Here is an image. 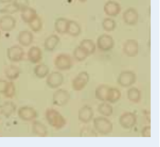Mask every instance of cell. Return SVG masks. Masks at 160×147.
<instances>
[{
	"label": "cell",
	"mask_w": 160,
	"mask_h": 147,
	"mask_svg": "<svg viewBox=\"0 0 160 147\" xmlns=\"http://www.w3.org/2000/svg\"><path fill=\"white\" fill-rule=\"evenodd\" d=\"M113 88L106 85H100L96 89L95 96L98 100L103 102H109L112 93Z\"/></svg>",
	"instance_id": "cell-9"
},
{
	"label": "cell",
	"mask_w": 160,
	"mask_h": 147,
	"mask_svg": "<svg viewBox=\"0 0 160 147\" xmlns=\"http://www.w3.org/2000/svg\"><path fill=\"white\" fill-rule=\"evenodd\" d=\"M79 46H81L87 53L88 56L93 55L96 50V44L92 39H83L79 44Z\"/></svg>",
	"instance_id": "cell-25"
},
{
	"label": "cell",
	"mask_w": 160,
	"mask_h": 147,
	"mask_svg": "<svg viewBox=\"0 0 160 147\" xmlns=\"http://www.w3.org/2000/svg\"><path fill=\"white\" fill-rule=\"evenodd\" d=\"M116 22L112 18H105L102 22V27L107 32H113L116 29Z\"/></svg>",
	"instance_id": "cell-31"
},
{
	"label": "cell",
	"mask_w": 160,
	"mask_h": 147,
	"mask_svg": "<svg viewBox=\"0 0 160 147\" xmlns=\"http://www.w3.org/2000/svg\"><path fill=\"white\" fill-rule=\"evenodd\" d=\"M28 25L32 31L35 33H38L41 31L43 27L42 21L39 16H38L36 19H34L32 22L28 23Z\"/></svg>",
	"instance_id": "cell-33"
},
{
	"label": "cell",
	"mask_w": 160,
	"mask_h": 147,
	"mask_svg": "<svg viewBox=\"0 0 160 147\" xmlns=\"http://www.w3.org/2000/svg\"><path fill=\"white\" fill-rule=\"evenodd\" d=\"M136 75L132 71H124L118 77V84L123 87H131L136 81Z\"/></svg>",
	"instance_id": "cell-3"
},
{
	"label": "cell",
	"mask_w": 160,
	"mask_h": 147,
	"mask_svg": "<svg viewBox=\"0 0 160 147\" xmlns=\"http://www.w3.org/2000/svg\"><path fill=\"white\" fill-rule=\"evenodd\" d=\"M54 64L56 67L60 71H68L72 67V60L69 55L62 53L55 59Z\"/></svg>",
	"instance_id": "cell-4"
},
{
	"label": "cell",
	"mask_w": 160,
	"mask_h": 147,
	"mask_svg": "<svg viewBox=\"0 0 160 147\" xmlns=\"http://www.w3.org/2000/svg\"><path fill=\"white\" fill-rule=\"evenodd\" d=\"M115 42L113 38L108 34H102L98 38L97 47L103 51H108L114 47Z\"/></svg>",
	"instance_id": "cell-6"
},
{
	"label": "cell",
	"mask_w": 160,
	"mask_h": 147,
	"mask_svg": "<svg viewBox=\"0 0 160 147\" xmlns=\"http://www.w3.org/2000/svg\"><path fill=\"white\" fill-rule=\"evenodd\" d=\"M89 80V74L86 71L79 73L72 81V87L74 91H80L86 87Z\"/></svg>",
	"instance_id": "cell-7"
},
{
	"label": "cell",
	"mask_w": 160,
	"mask_h": 147,
	"mask_svg": "<svg viewBox=\"0 0 160 147\" xmlns=\"http://www.w3.org/2000/svg\"><path fill=\"white\" fill-rule=\"evenodd\" d=\"M12 0H0V3H9L11 2Z\"/></svg>",
	"instance_id": "cell-41"
},
{
	"label": "cell",
	"mask_w": 160,
	"mask_h": 147,
	"mask_svg": "<svg viewBox=\"0 0 160 147\" xmlns=\"http://www.w3.org/2000/svg\"><path fill=\"white\" fill-rule=\"evenodd\" d=\"M98 112L103 116H109L112 115L113 113V109L112 106L108 103L107 102H103L99 104L98 106Z\"/></svg>",
	"instance_id": "cell-30"
},
{
	"label": "cell",
	"mask_w": 160,
	"mask_h": 147,
	"mask_svg": "<svg viewBox=\"0 0 160 147\" xmlns=\"http://www.w3.org/2000/svg\"><path fill=\"white\" fill-rule=\"evenodd\" d=\"M13 3L20 12L28 7L29 4V0H14Z\"/></svg>",
	"instance_id": "cell-37"
},
{
	"label": "cell",
	"mask_w": 160,
	"mask_h": 147,
	"mask_svg": "<svg viewBox=\"0 0 160 147\" xmlns=\"http://www.w3.org/2000/svg\"><path fill=\"white\" fill-rule=\"evenodd\" d=\"M124 22L129 25H135L139 22V13L134 8H129L123 13Z\"/></svg>",
	"instance_id": "cell-15"
},
{
	"label": "cell",
	"mask_w": 160,
	"mask_h": 147,
	"mask_svg": "<svg viewBox=\"0 0 160 147\" xmlns=\"http://www.w3.org/2000/svg\"><path fill=\"white\" fill-rule=\"evenodd\" d=\"M16 25V20L10 15H6L0 17V29L2 31L4 32H12Z\"/></svg>",
	"instance_id": "cell-13"
},
{
	"label": "cell",
	"mask_w": 160,
	"mask_h": 147,
	"mask_svg": "<svg viewBox=\"0 0 160 147\" xmlns=\"http://www.w3.org/2000/svg\"><path fill=\"white\" fill-rule=\"evenodd\" d=\"M33 41V35L32 32L29 31L20 32L18 35V42L23 47H28Z\"/></svg>",
	"instance_id": "cell-19"
},
{
	"label": "cell",
	"mask_w": 160,
	"mask_h": 147,
	"mask_svg": "<svg viewBox=\"0 0 160 147\" xmlns=\"http://www.w3.org/2000/svg\"><path fill=\"white\" fill-rule=\"evenodd\" d=\"M16 110V105L13 103L10 102H6L3 103L1 107H0V110H1L2 114L6 116V117L8 118L10 116H12Z\"/></svg>",
	"instance_id": "cell-26"
},
{
	"label": "cell",
	"mask_w": 160,
	"mask_h": 147,
	"mask_svg": "<svg viewBox=\"0 0 160 147\" xmlns=\"http://www.w3.org/2000/svg\"><path fill=\"white\" fill-rule=\"evenodd\" d=\"M119 121L120 125L123 128L131 129L137 123V116L132 112L124 113L119 117Z\"/></svg>",
	"instance_id": "cell-10"
},
{
	"label": "cell",
	"mask_w": 160,
	"mask_h": 147,
	"mask_svg": "<svg viewBox=\"0 0 160 147\" xmlns=\"http://www.w3.org/2000/svg\"><path fill=\"white\" fill-rule=\"evenodd\" d=\"M128 99L131 102L138 103L141 100V92L136 87H132L128 91Z\"/></svg>",
	"instance_id": "cell-29"
},
{
	"label": "cell",
	"mask_w": 160,
	"mask_h": 147,
	"mask_svg": "<svg viewBox=\"0 0 160 147\" xmlns=\"http://www.w3.org/2000/svg\"><path fill=\"white\" fill-rule=\"evenodd\" d=\"M121 6L120 5L114 1H108L106 4H105L103 10L104 12L107 16L115 17L118 16L121 12Z\"/></svg>",
	"instance_id": "cell-16"
},
{
	"label": "cell",
	"mask_w": 160,
	"mask_h": 147,
	"mask_svg": "<svg viewBox=\"0 0 160 147\" xmlns=\"http://www.w3.org/2000/svg\"><path fill=\"white\" fill-rule=\"evenodd\" d=\"M5 75L10 81L18 79L20 75V69L16 65H9L5 69Z\"/></svg>",
	"instance_id": "cell-23"
},
{
	"label": "cell",
	"mask_w": 160,
	"mask_h": 147,
	"mask_svg": "<svg viewBox=\"0 0 160 147\" xmlns=\"http://www.w3.org/2000/svg\"><path fill=\"white\" fill-rule=\"evenodd\" d=\"M59 37L57 35H51L44 42V48L48 51H53L59 43Z\"/></svg>",
	"instance_id": "cell-20"
},
{
	"label": "cell",
	"mask_w": 160,
	"mask_h": 147,
	"mask_svg": "<svg viewBox=\"0 0 160 147\" xmlns=\"http://www.w3.org/2000/svg\"><path fill=\"white\" fill-rule=\"evenodd\" d=\"M1 36H2V33H1V32H0V38H1Z\"/></svg>",
	"instance_id": "cell-43"
},
{
	"label": "cell",
	"mask_w": 160,
	"mask_h": 147,
	"mask_svg": "<svg viewBox=\"0 0 160 147\" xmlns=\"http://www.w3.org/2000/svg\"><path fill=\"white\" fill-rule=\"evenodd\" d=\"M63 82V75L58 71L49 73L46 78V84L52 89H56L60 87Z\"/></svg>",
	"instance_id": "cell-12"
},
{
	"label": "cell",
	"mask_w": 160,
	"mask_h": 147,
	"mask_svg": "<svg viewBox=\"0 0 160 147\" xmlns=\"http://www.w3.org/2000/svg\"><path fill=\"white\" fill-rule=\"evenodd\" d=\"M73 56L74 58L78 61H83L87 59L88 55L86 52V51L79 45V46L75 48L73 51Z\"/></svg>",
	"instance_id": "cell-32"
},
{
	"label": "cell",
	"mask_w": 160,
	"mask_h": 147,
	"mask_svg": "<svg viewBox=\"0 0 160 147\" xmlns=\"http://www.w3.org/2000/svg\"><path fill=\"white\" fill-rule=\"evenodd\" d=\"M18 12H19V9L16 6H15V4L13 3L12 4H9L8 6H5L2 9H0V13L7 15L14 14L17 13Z\"/></svg>",
	"instance_id": "cell-35"
},
{
	"label": "cell",
	"mask_w": 160,
	"mask_h": 147,
	"mask_svg": "<svg viewBox=\"0 0 160 147\" xmlns=\"http://www.w3.org/2000/svg\"><path fill=\"white\" fill-rule=\"evenodd\" d=\"M8 83V82L6 80H0V93L3 94L5 90L6 89Z\"/></svg>",
	"instance_id": "cell-40"
},
{
	"label": "cell",
	"mask_w": 160,
	"mask_h": 147,
	"mask_svg": "<svg viewBox=\"0 0 160 147\" xmlns=\"http://www.w3.org/2000/svg\"><path fill=\"white\" fill-rule=\"evenodd\" d=\"M123 53L128 57H136L139 53V43L136 39H128L124 43L123 47Z\"/></svg>",
	"instance_id": "cell-11"
},
{
	"label": "cell",
	"mask_w": 160,
	"mask_h": 147,
	"mask_svg": "<svg viewBox=\"0 0 160 147\" xmlns=\"http://www.w3.org/2000/svg\"><path fill=\"white\" fill-rule=\"evenodd\" d=\"M79 1H80V2H86L87 0H79Z\"/></svg>",
	"instance_id": "cell-42"
},
{
	"label": "cell",
	"mask_w": 160,
	"mask_h": 147,
	"mask_svg": "<svg viewBox=\"0 0 160 147\" xmlns=\"http://www.w3.org/2000/svg\"><path fill=\"white\" fill-rule=\"evenodd\" d=\"M121 97H122L121 91L117 88H113L112 93L111 95V97H110V99L109 100V103H116L120 99Z\"/></svg>",
	"instance_id": "cell-36"
},
{
	"label": "cell",
	"mask_w": 160,
	"mask_h": 147,
	"mask_svg": "<svg viewBox=\"0 0 160 147\" xmlns=\"http://www.w3.org/2000/svg\"><path fill=\"white\" fill-rule=\"evenodd\" d=\"M142 136L143 137H150L151 136V126H146L142 130Z\"/></svg>",
	"instance_id": "cell-39"
},
{
	"label": "cell",
	"mask_w": 160,
	"mask_h": 147,
	"mask_svg": "<svg viewBox=\"0 0 160 147\" xmlns=\"http://www.w3.org/2000/svg\"><path fill=\"white\" fill-rule=\"evenodd\" d=\"M34 73L37 77L43 79L49 73V68L47 65L43 63L37 65L34 68Z\"/></svg>",
	"instance_id": "cell-28"
},
{
	"label": "cell",
	"mask_w": 160,
	"mask_h": 147,
	"mask_svg": "<svg viewBox=\"0 0 160 147\" xmlns=\"http://www.w3.org/2000/svg\"><path fill=\"white\" fill-rule=\"evenodd\" d=\"M70 99V95L66 90L60 89L55 91L53 94V104L58 106L66 105Z\"/></svg>",
	"instance_id": "cell-5"
},
{
	"label": "cell",
	"mask_w": 160,
	"mask_h": 147,
	"mask_svg": "<svg viewBox=\"0 0 160 147\" xmlns=\"http://www.w3.org/2000/svg\"><path fill=\"white\" fill-rule=\"evenodd\" d=\"M81 27L80 25L75 21L73 20H69L68 26L67 29V33L72 37H78V35L81 33Z\"/></svg>",
	"instance_id": "cell-27"
},
{
	"label": "cell",
	"mask_w": 160,
	"mask_h": 147,
	"mask_svg": "<svg viewBox=\"0 0 160 147\" xmlns=\"http://www.w3.org/2000/svg\"><path fill=\"white\" fill-rule=\"evenodd\" d=\"M25 52L23 49L19 45H13L7 50V56L12 62H19L23 60Z\"/></svg>",
	"instance_id": "cell-8"
},
{
	"label": "cell",
	"mask_w": 160,
	"mask_h": 147,
	"mask_svg": "<svg viewBox=\"0 0 160 147\" xmlns=\"http://www.w3.org/2000/svg\"><path fill=\"white\" fill-rule=\"evenodd\" d=\"M27 57L32 63H38L42 59V51L41 49L36 46L32 47L28 50Z\"/></svg>",
	"instance_id": "cell-18"
},
{
	"label": "cell",
	"mask_w": 160,
	"mask_h": 147,
	"mask_svg": "<svg viewBox=\"0 0 160 147\" xmlns=\"http://www.w3.org/2000/svg\"><path fill=\"white\" fill-rule=\"evenodd\" d=\"M46 118L49 125L57 130L62 129L66 125V119L57 110L54 109L46 110Z\"/></svg>",
	"instance_id": "cell-1"
},
{
	"label": "cell",
	"mask_w": 160,
	"mask_h": 147,
	"mask_svg": "<svg viewBox=\"0 0 160 147\" xmlns=\"http://www.w3.org/2000/svg\"><path fill=\"white\" fill-rule=\"evenodd\" d=\"M3 95L7 98H13L16 95V86L12 81H9L8 83L6 90H5Z\"/></svg>",
	"instance_id": "cell-34"
},
{
	"label": "cell",
	"mask_w": 160,
	"mask_h": 147,
	"mask_svg": "<svg viewBox=\"0 0 160 147\" xmlns=\"http://www.w3.org/2000/svg\"><path fill=\"white\" fill-rule=\"evenodd\" d=\"M32 132L34 135L39 136H43V137L46 136L48 133L46 126L38 120H34L33 122Z\"/></svg>",
	"instance_id": "cell-22"
},
{
	"label": "cell",
	"mask_w": 160,
	"mask_h": 147,
	"mask_svg": "<svg viewBox=\"0 0 160 147\" xmlns=\"http://www.w3.org/2000/svg\"><path fill=\"white\" fill-rule=\"evenodd\" d=\"M69 20L66 18L60 17L56 20L54 23L55 30L59 34L67 33Z\"/></svg>",
	"instance_id": "cell-24"
},
{
	"label": "cell",
	"mask_w": 160,
	"mask_h": 147,
	"mask_svg": "<svg viewBox=\"0 0 160 147\" xmlns=\"http://www.w3.org/2000/svg\"><path fill=\"white\" fill-rule=\"evenodd\" d=\"M94 129L98 133L107 135L112 133L113 126L109 119L103 116H98L93 120Z\"/></svg>",
	"instance_id": "cell-2"
},
{
	"label": "cell",
	"mask_w": 160,
	"mask_h": 147,
	"mask_svg": "<svg viewBox=\"0 0 160 147\" xmlns=\"http://www.w3.org/2000/svg\"><path fill=\"white\" fill-rule=\"evenodd\" d=\"M81 136H97L96 132L89 127H83L80 131Z\"/></svg>",
	"instance_id": "cell-38"
},
{
	"label": "cell",
	"mask_w": 160,
	"mask_h": 147,
	"mask_svg": "<svg viewBox=\"0 0 160 147\" xmlns=\"http://www.w3.org/2000/svg\"><path fill=\"white\" fill-rule=\"evenodd\" d=\"M38 16L36 10L29 7L26 8L21 12L22 19L26 23H29L30 22H32Z\"/></svg>",
	"instance_id": "cell-21"
},
{
	"label": "cell",
	"mask_w": 160,
	"mask_h": 147,
	"mask_svg": "<svg viewBox=\"0 0 160 147\" xmlns=\"http://www.w3.org/2000/svg\"><path fill=\"white\" fill-rule=\"evenodd\" d=\"M19 117L26 121H32L36 119L38 116L36 110L30 106H22L18 110Z\"/></svg>",
	"instance_id": "cell-14"
},
{
	"label": "cell",
	"mask_w": 160,
	"mask_h": 147,
	"mask_svg": "<svg viewBox=\"0 0 160 147\" xmlns=\"http://www.w3.org/2000/svg\"><path fill=\"white\" fill-rule=\"evenodd\" d=\"M94 113L92 108L86 105L80 109L78 111V119L83 123H88L93 117Z\"/></svg>",
	"instance_id": "cell-17"
}]
</instances>
